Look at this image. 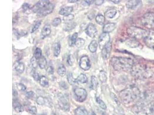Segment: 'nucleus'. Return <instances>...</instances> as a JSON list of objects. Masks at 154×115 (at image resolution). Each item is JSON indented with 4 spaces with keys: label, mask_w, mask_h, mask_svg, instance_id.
Listing matches in <instances>:
<instances>
[{
    "label": "nucleus",
    "mask_w": 154,
    "mask_h": 115,
    "mask_svg": "<svg viewBox=\"0 0 154 115\" xmlns=\"http://www.w3.org/2000/svg\"><path fill=\"white\" fill-rule=\"evenodd\" d=\"M96 101L98 104V105L103 110H106L107 109V106L105 104V103L99 97H96Z\"/></svg>",
    "instance_id": "obj_37"
},
{
    "label": "nucleus",
    "mask_w": 154,
    "mask_h": 115,
    "mask_svg": "<svg viewBox=\"0 0 154 115\" xmlns=\"http://www.w3.org/2000/svg\"><path fill=\"white\" fill-rule=\"evenodd\" d=\"M143 25L147 28L154 30V13L148 12L141 17Z\"/></svg>",
    "instance_id": "obj_6"
},
{
    "label": "nucleus",
    "mask_w": 154,
    "mask_h": 115,
    "mask_svg": "<svg viewBox=\"0 0 154 115\" xmlns=\"http://www.w3.org/2000/svg\"><path fill=\"white\" fill-rule=\"evenodd\" d=\"M60 85H61V86L62 87H63V88L65 89H66L68 88V86L66 85V83L64 82H61V83L60 84Z\"/></svg>",
    "instance_id": "obj_53"
},
{
    "label": "nucleus",
    "mask_w": 154,
    "mask_h": 115,
    "mask_svg": "<svg viewBox=\"0 0 154 115\" xmlns=\"http://www.w3.org/2000/svg\"><path fill=\"white\" fill-rule=\"evenodd\" d=\"M79 66L81 69L84 70H88L91 67L90 60L88 57L83 56L80 58L79 62Z\"/></svg>",
    "instance_id": "obj_11"
},
{
    "label": "nucleus",
    "mask_w": 154,
    "mask_h": 115,
    "mask_svg": "<svg viewBox=\"0 0 154 115\" xmlns=\"http://www.w3.org/2000/svg\"><path fill=\"white\" fill-rule=\"evenodd\" d=\"M53 115H57V114H53Z\"/></svg>",
    "instance_id": "obj_59"
},
{
    "label": "nucleus",
    "mask_w": 154,
    "mask_h": 115,
    "mask_svg": "<svg viewBox=\"0 0 154 115\" xmlns=\"http://www.w3.org/2000/svg\"><path fill=\"white\" fill-rule=\"evenodd\" d=\"M32 77L34 78V79L36 81H39V80H40V78L41 77L39 76L38 72H37L36 70H33V72L32 73Z\"/></svg>",
    "instance_id": "obj_43"
},
{
    "label": "nucleus",
    "mask_w": 154,
    "mask_h": 115,
    "mask_svg": "<svg viewBox=\"0 0 154 115\" xmlns=\"http://www.w3.org/2000/svg\"><path fill=\"white\" fill-rule=\"evenodd\" d=\"M125 43L128 46H129L130 48H136L139 45V42L137 41L136 39L133 38L126 40L125 41Z\"/></svg>",
    "instance_id": "obj_19"
},
{
    "label": "nucleus",
    "mask_w": 154,
    "mask_h": 115,
    "mask_svg": "<svg viewBox=\"0 0 154 115\" xmlns=\"http://www.w3.org/2000/svg\"><path fill=\"white\" fill-rule=\"evenodd\" d=\"M54 9V5L50 2L47 5L43 8L40 11L37 13V16L39 17H45L48 14H50Z\"/></svg>",
    "instance_id": "obj_10"
},
{
    "label": "nucleus",
    "mask_w": 154,
    "mask_h": 115,
    "mask_svg": "<svg viewBox=\"0 0 154 115\" xmlns=\"http://www.w3.org/2000/svg\"><path fill=\"white\" fill-rule=\"evenodd\" d=\"M60 105L61 109H63L64 111H69V109H70V104L64 98H62L61 99H60Z\"/></svg>",
    "instance_id": "obj_20"
},
{
    "label": "nucleus",
    "mask_w": 154,
    "mask_h": 115,
    "mask_svg": "<svg viewBox=\"0 0 154 115\" xmlns=\"http://www.w3.org/2000/svg\"><path fill=\"white\" fill-rule=\"evenodd\" d=\"M86 32L88 36H89L91 38H93L96 35L98 31L95 26L93 24L91 23L87 26V28L86 29Z\"/></svg>",
    "instance_id": "obj_13"
},
{
    "label": "nucleus",
    "mask_w": 154,
    "mask_h": 115,
    "mask_svg": "<svg viewBox=\"0 0 154 115\" xmlns=\"http://www.w3.org/2000/svg\"><path fill=\"white\" fill-rule=\"evenodd\" d=\"M75 18V16L73 14H69L68 15H66V16H65L63 17V20L64 21V22L65 23H70L71 21L73 20Z\"/></svg>",
    "instance_id": "obj_40"
},
{
    "label": "nucleus",
    "mask_w": 154,
    "mask_h": 115,
    "mask_svg": "<svg viewBox=\"0 0 154 115\" xmlns=\"http://www.w3.org/2000/svg\"><path fill=\"white\" fill-rule=\"evenodd\" d=\"M85 40L82 39V38H78L75 43L76 46L77 47V48H80L81 47H83L84 44H85Z\"/></svg>",
    "instance_id": "obj_42"
},
{
    "label": "nucleus",
    "mask_w": 154,
    "mask_h": 115,
    "mask_svg": "<svg viewBox=\"0 0 154 115\" xmlns=\"http://www.w3.org/2000/svg\"><path fill=\"white\" fill-rule=\"evenodd\" d=\"M67 80H68L69 84L71 85H75L77 84L76 80L73 78V74L71 72H69L67 74Z\"/></svg>",
    "instance_id": "obj_27"
},
{
    "label": "nucleus",
    "mask_w": 154,
    "mask_h": 115,
    "mask_svg": "<svg viewBox=\"0 0 154 115\" xmlns=\"http://www.w3.org/2000/svg\"><path fill=\"white\" fill-rule=\"evenodd\" d=\"M130 72L133 77L139 80H145L152 75L151 71L147 66L140 63L134 64Z\"/></svg>",
    "instance_id": "obj_4"
},
{
    "label": "nucleus",
    "mask_w": 154,
    "mask_h": 115,
    "mask_svg": "<svg viewBox=\"0 0 154 115\" xmlns=\"http://www.w3.org/2000/svg\"><path fill=\"white\" fill-rule=\"evenodd\" d=\"M61 44L59 42H56L54 43L53 46V54L55 57H57L61 53Z\"/></svg>",
    "instance_id": "obj_17"
},
{
    "label": "nucleus",
    "mask_w": 154,
    "mask_h": 115,
    "mask_svg": "<svg viewBox=\"0 0 154 115\" xmlns=\"http://www.w3.org/2000/svg\"><path fill=\"white\" fill-rule=\"evenodd\" d=\"M111 51V43L110 42L102 50V55L104 59H107L109 58Z\"/></svg>",
    "instance_id": "obj_14"
},
{
    "label": "nucleus",
    "mask_w": 154,
    "mask_h": 115,
    "mask_svg": "<svg viewBox=\"0 0 154 115\" xmlns=\"http://www.w3.org/2000/svg\"><path fill=\"white\" fill-rule=\"evenodd\" d=\"M75 115H88L87 111L83 107H78L75 110Z\"/></svg>",
    "instance_id": "obj_25"
},
{
    "label": "nucleus",
    "mask_w": 154,
    "mask_h": 115,
    "mask_svg": "<svg viewBox=\"0 0 154 115\" xmlns=\"http://www.w3.org/2000/svg\"><path fill=\"white\" fill-rule=\"evenodd\" d=\"M78 1L77 0H69L68 2L70 3H73V2H76Z\"/></svg>",
    "instance_id": "obj_55"
},
{
    "label": "nucleus",
    "mask_w": 154,
    "mask_h": 115,
    "mask_svg": "<svg viewBox=\"0 0 154 115\" xmlns=\"http://www.w3.org/2000/svg\"><path fill=\"white\" fill-rule=\"evenodd\" d=\"M73 92L78 101L83 102L86 100L87 97V93L84 89L80 87L75 88L73 90Z\"/></svg>",
    "instance_id": "obj_7"
},
{
    "label": "nucleus",
    "mask_w": 154,
    "mask_h": 115,
    "mask_svg": "<svg viewBox=\"0 0 154 115\" xmlns=\"http://www.w3.org/2000/svg\"><path fill=\"white\" fill-rule=\"evenodd\" d=\"M25 69V65L23 63L20 62L15 67L16 71L19 73H22L24 71Z\"/></svg>",
    "instance_id": "obj_35"
},
{
    "label": "nucleus",
    "mask_w": 154,
    "mask_h": 115,
    "mask_svg": "<svg viewBox=\"0 0 154 115\" xmlns=\"http://www.w3.org/2000/svg\"><path fill=\"white\" fill-rule=\"evenodd\" d=\"M111 63L114 70L118 72L130 71L135 64L132 59L123 57L113 58Z\"/></svg>",
    "instance_id": "obj_2"
},
{
    "label": "nucleus",
    "mask_w": 154,
    "mask_h": 115,
    "mask_svg": "<svg viewBox=\"0 0 154 115\" xmlns=\"http://www.w3.org/2000/svg\"><path fill=\"white\" fill-rule=\"evenodd\" d=\"M95 20L99 25H103L105 22V17L102 14H98L96 16Z\"/></svg>",
    "instance_id": "obj_30"
},
{
    "label": "nucleus",
    "mask_w": 154,
    "mask_h": 115,
    "mask_svg": "<svg viewBox=\"0 0 154 115\" xmlns=\"http://www.w3.org/2000/svg\"><path fill=\"white\" fill-rule=\"evenodd\" d=\"M61 23V20L60 18H56L53 20L52 22V25L54 27H57Z\"/></svg>",
    "instance_id": "obj_44"
},
{
    "label": "nucleus",
    "mask_w": 154,
    "mask_h": 115,
    "mask_svg": "<svg viewBox=\"0 0 154 115\" xmlns=\"http://www.w3.org/2000/svg\"><path fill=\"white\" fill-rule=\"evenodd\" d=\"M36 102L39 105H43L46 104L47 99L42 96H39L36 99Z\"/></svg>",
    "instance_id": "obj_39"
},
{
    "label": "nucleus",
    "mask_w": 154,
    "mask_h": 115,
    "mask_svg": "<svg viewBox=\"0 0 154 115\" xmlns=\"http://www.w3.org/2000/svg\"><path fill=\"white\" fill-rule=\"evenodd\" d=\"M127 33L132 38L135 39H144V38L147 36L148 31H146L145 29L132 26L129 27L126 30Z\"/></svg>",
    "instance_id": "obj_5"
},
{
    "label": "nucleus",
    "mask_w": 154,
    "mask_h": 115,
    "mask_svg": "<svg viewBox=\"0 0 154 115\" xmlns=\"http://www.w3.org/2000/svg\"><path fill=\"white\" fill-rule=\"evenodd\" d=\"M14 106L15 110L18 113H21L23 111V108L22 105L17 101H15L14 102Z\"/></svg>",
    "instance_id": "obj_34"
},
{
    "label": "nucleus",
    "mask_w": 154,
    "mask_h": 115,
    "mask_svg": "<svg viewBox=\"0 0 154 115\" xmlns=\"http://www.w3.org/2000/svg\"><path fill=\"white\" fill-rule=\"evenodd\" d=\"M51 29L50 26L48 25L45 26L41 32V38L42 39H45L51 33Z\"/></svg>",
    "instance_id": "obj_18"
},
{
    "label": "nucleus",
    "mask_w": 154,
    "mask_h": 115,
    "mask_svg": "<svg viewBox=\"0 0 154 115\" xmlns=\"http://www.w3.org/2000/svg\"><path fill=\"white\" fill-rule=\"evenodd\" d=\"M117 10L115 9H111L108 10V11L105 13V16L109 18H113L116 14H117Z\"/></svg>",
    "instance_id": "obj_32"
},
{
    "label": "nucleus",
    "mask_w": 154,
    "mask_h": 115,
    "mask_svg": "<svg viewBox=\"0 0 154 115\" xmlns=\"http://www.w3.org/2000/svg\"><path fill=\"white\" fill-rule=\"evenodd\" d=\"M29 111L32 115L37 114V109L35 106H32L30 107L29 109Z\"/></svg>",
    "instance_id": "obj_46"
},
{
    "label": "nucleus",
    "mask_w": 154,
    "mask_h": 115,
    "mask_svg": "<svg viewBox=\"0 0 154 115\" xmlns=\"http://www.w3.org/2000/svg\"><path fill=\"white\" fill-rule=\"evenodd\" d=\"M36 59L35 57H32L31 58V61H30V65L32 70H36L37 65H38V63L36 61Z\"/></svg>",
    "instance_id": "obj_41"
},
{
    "label": "nucleus",
    "mask_w": 154,
    "mask_h": 115,
    "mask_svg": "<svg viewBox=\"0 0 154 115\" xmlns=\"http://www.w3.org/2000/svg\"><path fill=\"white\" fill-rule=\"evenodd\" d=\"M34 57L37 60L42 57V51L40 48H36L34 53Z\"/></svg>",
    "instance_id": "obj_36"
},
{
    "label": "nucleus",
    "mask_w": 154,
    "mask_h": 115,
    "mask_svg": "<svg viewBox=\"0 0 154 115\" xmlns=\"http://www.w3.org/2000/svg\"><path fill=\"white\" fill-rule=\"evenodd\" d=\"M119 96L123 104L135 105L140 100L141 92L137 87L130 86L121 91Z\"/></svg>",
    "instance_id": "obj_1"
},
{
    "label": "nucleus",
    "mask_w": 154,
    "mask_h": 115,
    "mask_svg": "<svg viewBox=\"0 0 154 115\" xmlns=\"http://www.w3.org/2000/svg\"><path fill=\"white\" fill-rule=\"evenodd\" d=\"M77 36H78V33H77V32L74 33L71 36V38H69V46L72 47V46H73L75 44L77 40Z\"/></svg>",
    "instance_id": "obj_28"
},
{
    "label": "nucleus",
    "mask_w": 154,
    "mask_h": 115,
    "mask_svg": "<svg viewBox=\"0 0 154 115\" xmlns=\"http://www.w3.org/2000/svg\"><path fill=\"white\" fill-rule=\"evenodd\" d=\"M13 94H14V96H17V92L15 90H13Z\"/></svg>",
    "instance_id": "obj_57"
},
{
    "label": "nucleus",
    "mask_w": 154,
    "mask_h": 115,
    "mask_svg": "<svg viewBox=\"0 0 154 115\" xmlns=\"http://www.w3.org/2000/svg\"><path fill=\"white\" fill-rule=\"evenodd\" d=\"M41 21H37V22L34 24V26H33L32 28L31 29V33H34V32H35L37 29H38V28H39V27H40V26H41Z\"/></svg>",
    "instance_id": "obj_45"
},
{
    "label": "nucleus",
    "mask_w": 154,
    "mask_h": 115,
    "mask_svg": "<svg viewBox=\"0 0 154 115\" xmlns=\"http://www.w3.org/2000/svg\"><path fill=\"white\" fill-rule=\"evenodd\" d=\"M111 2H113L114 4H118L119 2H120V1H114V0H111Z\"/></svg>",
    "instance_id": "obj_56"
},
{
    "label": "nucleus",
    "mask_w": 154,
    "mask_h": 115,
    "mask_svg": "<svg viewBox=\"0 0 154 115\" xmlns=\"http://www.w3.org/2000/svg\"><path fill=\"white\" fill-rule=\"evenodd\" d=\"M132 111L136 115H152L154 114V103L139 100L135 104Z\"/></svg>",
    "instance_id": "obj_3"
},
{
    "label": "nucleus",
    "mask_w": 154,
    "mask_h": 115,
    "mask_svg": "<svg viewBox=\"0 0 154 115\" xmlns=\"http://www.w3.org/2000/svg\"><path fill=\"white\" fill-rule=\"evenodd\" d=\"M116 27V24L113 23H109L105 24L103 27V31L105 33H110L113 32Z\"/></svg>",
    "instance_id": "obj_15"
},
{
    "label": "nucleus",
    "mask_w": 154,
    "mask_h": 115,
    "mask_svg": "<svg viewBox=\"0 0 154 115\" xmlns=\"http://www.w3.org/2000/svg\"><path fill=\"white\" fill-rule=\"evenodd\" d=\"M99 78L102 83H105L107 81V74L105 71H101L99 74Z\"/></svg>",
    "instance_id": "obj_33"
},
{
    "label": "nucleus",
    "mask_w": 154,
    "mask_h": 115,
    "mask_svg": "<svg viewBox=\"0 0 154 115\" xmlns=\"http://www.w3.org/2000/svg\"><path fill=\"white\" fill-rule=\"evenodd\" d=\"M104 1L103 0H97L95 1V3L96 5H101L103 3Z\"/></svg>",
    "instance_id": "obj_52"
},
{
    "label": "nucleus",
    "mask_w": 154,
    "mask_h": 115,
    "mask_svg": "<svg viewBox=\"0 0 154 115\" xmlns=\"http://www.w3.org/2000/svg\"><path fill=\"white\" fill-rule=\"evenodd\" d=\"M50 3L49 1L47 0H42L39 1L38 2H37L31 9L32 11L34 13H38L39 11H40L43 8L46 6L48 4Z\"/></svg>",
    "instance_id": "obj_12"
},
{
    "label": "nucleus",
    "mask_w": 154,
    "mask_h": 115,
    "mask_svg": "<svg viewBox=\"0 0 154 115\" xmlns=\"http://www.w3.org/2000/svg\"><path fill=\"white\" fill-rule=\"evenodd\" d=\"M46 72L48 74H53L54 73V68L53 66L49 65L47 68Z\"/></svg>",
    "instance_id": "obj_49"
},
{
    "label": "nucleus",
    "mask_w": 154,
    "mask_h": 115,
    "mask_svg": "<svg viewBox=\"0 0 154 115\" xmlns=\"http://www.w3.org/2000/svg\"><path fill=\"white\" fill-rule=\"evenodd\" d=\"M38 66L41 69H44L46 68L47 66V60L46 58L44 57L41 58L39 59H38Z\"/></svg>",
    "instance_id": "obj_23"
},
{
    "label": "nucleus",
    "mask_w": 154,
    "mask_h": 115,
    "mask_svg": "<svg viewBox=\"0 0 154 115\" xmlns=\"http://www.w3.org/2000/svg\"><path fill=\"white\" fill-rule=\"evenodd\" d=\"M39 83L41 86L44 87H47L48 86V80L46 76L42 75L40 78Z\"/></svg>",
    "instance_id": "obj_26"
},
{
    "label": "nucleus",
    "mask_w": 154,
    "mask_h": 115,
    "mask_svg": "<svg viewBox=\"0 0 154 115\" xmlns=\"http://www.w3.org/2000/svg\"><path fill=\"white\" fill-rule=\"evenodd\" d=\"M91 115H96L95 114V113L94 112H92V114H91Z\"/></svg>",
    "instance_id": "obj_58"
},
{
    "label": "nucleus",
    "mask_w": 154,
    "mask_h": 115,
    "mask_svg": "<svg viewBox=\"0 0 154 115\" xmlns=\"http://www.w3.org/2000/svg\"><path fill=\"white\" fill-rule=\"evenodd\" d=\"M91 86H92V88L93 90H96L98 87V81L96 78V77L95 76H92L91 78Z\"/></svg>",
    "instance_id": "obj_29"
},
{
    "label": "nucleus",
    "mask_w": 154,
    "mask_h": 115,
    "mask_svg": "<svg viewBox=\"0 0 154 115\" xmlns=\"http://www.w3.org/2000/svg\"><path fill=\"white\" fill-rule=\"evenodd\" d=\"M22 9H23V10L24 11V12H27L28 11H29L30 9V6L29 4H28L27 3H24L23 5Z\"/></svg>",
    "instance_id": "obj_48"
},
{
    "label": "nucleus",
    "mask_w": 154,
    "mask_h": 115,
    "mask_svg": "<svg viewBox=\"0 0 154 115\" xmlns=\"http://www.w3.org/2000/svg\"><path fill=\"white\" fill-rule=\"evenodd\" d=\"M98 47V43H97V42L95 40H93L88 46V49L91 53H94L97 51Z\"/></svg>",
    "instance_id": "obj_24"
},
{
    "label": "nucleus",
    "mask_w": 154,
    "mask_h": 115,
    "mask_svg": "<svg viewBox=\"0 0 154 115\" xmlns=\"http://www.w3.org/2000/svg\"><path fill=\"white\" fill-rule=\"evenodd\" d=\"M66 67L63 65L61 64L60 65H59L57 69V73L59 75H60L61 77H63L66 74Z\"/></svg>",
    "instance_id": "obj_31"
},
{
    "label": "nucleus",
    "mask_w": 154,
    "mask_h": 115,
    "mask_svg": "<svg viewBox=\"0 0 154 115\" xmlns=\"http://www.w3.org/2000/svg\"><path fill=\"white\" fill-rule=\"evenodd\" d=\"M72 56L71 55H69L68 56L67 58V59H66V62L68 63V64L70 66H72L73 65V60H72Z\"/></svg>",
    "instance_id": "obj_51"
},
{
    "label": "nucleus",
    "mask_w": 154,
    "mask_h": 115,
    "mask_svg": "<svg viewBox=\"0 0 154 115\" xmlns=\"http://www.w3.org/2000/svg\"><path fill=\"white\" fill-rule=\"evenodd\" d=\"M34 95H35L34 93L33 92H31V91L29 92H27L26 94V97L28 98V99H32L34 97Z\"/></svg>",
    "instance_id": "obj_50"
},
{
    "label": "nucleus",
    "mask_w": 154,
    "mask_h": 115,
    "mask_svg": "<svg viewBox=\"0 0 154 115\" xmlns=\"http://www.w3.org/2000/svg\"><path fill=\"white\" fill-rule=\"evenodd\" d=\"M145 44L150 48H154V30L150 29L148 31L147 36L144 39Z\"/></svg>",
    "instance_id": "obj_9"
},
{
    "label": "nucleus",
    "mask_w": 154,
    "mask_h": 115,
    "mask_svg": "<svg viewBox=\"0 0 154 115\" xmlns=\"http://www.w3.org/2000/svg\"><path fill=\"white\" fill-rule=\"evenodd\" d=\"M77 84H86L88 81L87 77L84 74H80L76 79Z\"/></svg>",
    "instance_id": "obj_22"
},
{
    "label": "nucleus",
    "mask_w": 154,
    "mask_h": 115,
    "mask_svg": "<svg viewBox=\"0 0 154 115\" xmlns=\"http://www.w3.org/2000/svg\"><path fill=\"white\" fill-rule=\"evenodd\" d=\"M110 37L109 34L108 33L103 32L99 37L98 39V44L99 46V48L102 50L106 45H108L110 43Z\"/></svg>",
    "instance_id": "obj_8"
},
{
    "label": "nucleus",
    "mask_w": 154,
    "mask_h": 115,
    "mask_svg": "<svg viewBox=\"0 0 154 115\" xmlns=\"http://www.w3.org/2000/svg\"><path fill=\"white\" fill-rule=\"evenodd\" d=\"M16 86H17V88L20 91L24 92V91H25V90H26V86H25L24 85H23V84H17Z\"/></svg>",
    "instance_id": "obj_47"
},
{
    "label": "nucleus",
    "mask_w": 154,
    "mask_h": 115,
    "mask_svg": "<svg viewBox=\"0 0 154 115\" xmlns=\"http://www.w3.org/2000/svg\"><path fill=\"white\" fill-rule=\"evenodd\" d=\"M141 1L138 0H130L126 3V6L128 9H135L140 4Z\"/></svg>",
    "instance_id": "obj_16"
},
{
    "label": "nucleus",
    "mask_w": 154,
    "mask_h": 115,
    "mask_svg": "<svg viewBox=\"0 0 154 115\" xmlns=\"http://www.w3.org/2000/svg\"><path fill=\"white\" fill-rule=\"evenodd\" d=\"M85 2H86L87 4L90 5V4H93V3L95 2V1H85Z\"/></svg>",
    "instance_id": "obj_54"
},
{
    "label": "nucleus",
    "mask_w": 154,
    "mask_h": 115,
    "mask_svg": "<svg viewBox=\"0 0 154 115\" xmlns=\"http://www.w3.org/2000/svg\"><path fill=\"white\" fill-rule=\"evenodd\" d=\"M76 23H73V22H70V23H66V24L65 26L64 30L66 31H71V30L74 28L76 27Z\"/></svg>",
    "instance_id": "obj_38"
},
{
    "label": "nucleus",
    "mask_w": 154,
    "mask_h": 115,
    "mask_svg": "<svg viewBox=\"0 0 154 115\" xmlns=\"http://www.w3.org/2000/svg\"><path fill=\"white\" fill-rule=\"evenodd\" d=\"M46 115V114H42V115Z\"/></svg>",
    "instance_id": "obj_60"
},
{
    "label": "nucleus",
    "mask_w": 154,
    "mask_h": 115,
    "mask_svg": "<svg viewBox=\"0 0 154 115\" xmlns=\"http://www.w3.org/2000/svg\"><path fill=\"white\" fill-rule=\"evenodd\" d=\"M73 7L72 6H66L65 8H62L60 11L59 13L63 16H66L68 14H71V13L73 11Z\"/></svg>",
    "instance_id": "obj_21"
}]
</instances>
